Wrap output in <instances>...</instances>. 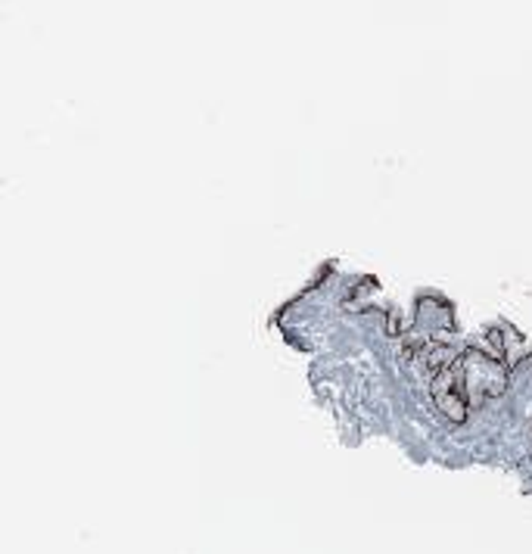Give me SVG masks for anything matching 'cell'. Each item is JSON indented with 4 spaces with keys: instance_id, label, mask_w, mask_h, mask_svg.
Masks as SVG:
<instances>
[{
    "instance_id": "cell-3",
    "label": "cell",
    "mask_w": 532,
    "mask_h": 554,
    "mask_svg": "<svg viewBox=\"0 0 532 554\" xmlns=\"http://www.w3.org/2000/svg\"><path fill=\"white\" fill-rule=\"evenodd\" d=\"M455 352H451L448 346H433L430 352H426V371L436 377V373H442V371H448L451 364H455Z\"/></svg>"
},
{
    "instance_id": "cell-2",
    "label": "cell",
    "mask_w": 532,
    "mask_h": 554,
    "mask_svg": "<svg viewBox=\"0 0 532 554\" xmlns=\"http://www.w3.org/2000/svg\"><path fill=\"white\" fill-rule=\"evenodd\" d=\"M433 398H436L439 411H442L448 421L461 423L464 417H467V386H464V373H461V364H451L448 371L436 373L433 377Z\"/></svg>"
},
{
    "instance_id": "cell-1",
    "label": "cell",
    "mask_w": 532,
    "mask_h": 554,
    "mask_svg": "<svg viewBox=\"0 0 532 554\" xmlns=\"http://www.w3.org/2000/svg\"><path fill=\"white\" fill-rule=\"evenodd\" d=\"M457 364H461V373H464L467 398L473 405H479V402H486V398L504 392L507 373H504V367L498 364V358L479 352V349H470L464 358H457Z\"/></svg>"
}]
</instances>
